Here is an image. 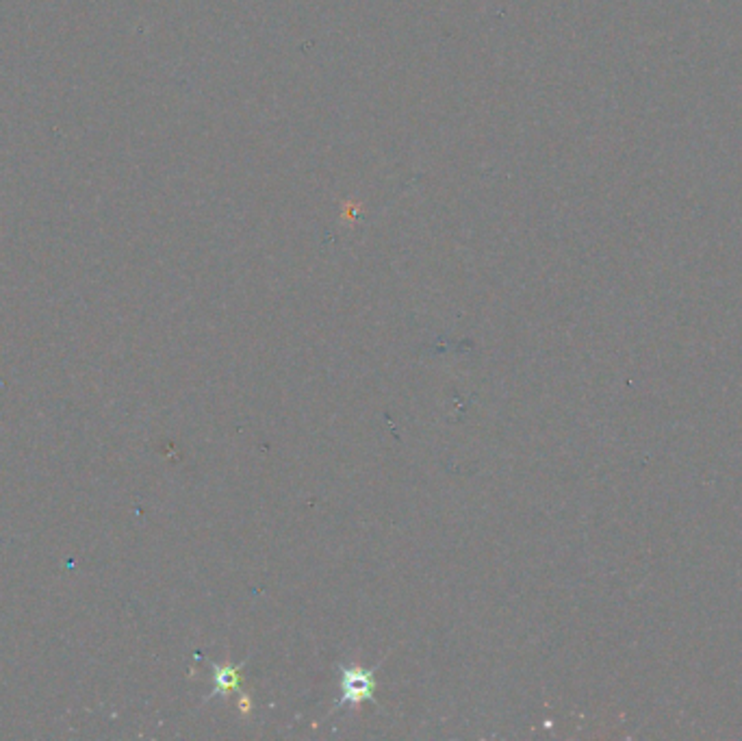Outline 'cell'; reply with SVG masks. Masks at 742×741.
<instances>
[{"mask_svg": "<svg viewBox=\"0 0 742 741\" xmlns=\"http://www.w3.org/2000/svg\"><path fill=\"white\" fill-rule=\"evenodd\" d=\"M216 678L219 689H233L235 683H237V672L235 669H224V672H217Z\"/></svg>", "mask_w": 742, "mask_h": 741, "instance_id": "obj_2", "label": "cell"}, {"mask_svg": "<svg viewBox=\"0 0 742 741\" xmlns=\"http://www.w3.org/2000/svg\"><path fill=\"white\" fill-rule=\"evenodd\" d=\"M341 691H343L341 705H345V702H350V705H361L362 700L371 698L373 677L367 672V669H361V668L343 669V677H341Z\"/></svg>", "mask_w": 742, "mask_h": 741, "instance_id": "obj_1", "label": "cell"}]
</instances>
